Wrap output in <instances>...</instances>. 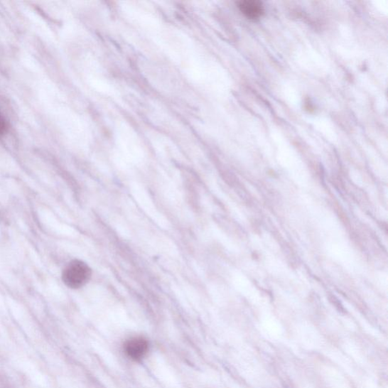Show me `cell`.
<instances>
[{"label": "cell", "mask_w": 388, "mask_h": 388, "mask_svg": "<svg viewBox=\"0 0 388 388\" xmlns=\"http://www.w3.org/2000/svg\"><path fill=\"white\" fill-rule=\"evenodd\" d=\"M8 125L6 119L2 115V113L0 112V138H2L4 135L7 131Z\"/></svg>", "instance_id": "cell-4"}, {"label": "cell", "mask_w": 388, "mask_h": 388, "mask_svg": "<svg viewBox=\"0 0 388 388\" xmlns=\"http://www.w3.org/2000/svg\"><path fill=\"white\" fill-rule=\"evenodd\" d=\"M238 7L250 19L259 18L264 13V8L259 1H242L238 4Z\"/></svg>", "instance_id": "cell-3"}, {"label": "cell", "mask_w": 388, "mask_h": 388, "mask_svg": "<svg viewBox=\"0 0 388 388\" xmlns=\"http://www.w3.org/2000/svg\"><path fill=\"white\" fill-rule=\"evenodd\" d=\"M124 349L132 360H142L149 350V342L143 337H134L125 342Z\"/></svg>", "instance_id": "cell-2"}, {"label": "cell", "mask_w": 388, "mask_h": 388, "mask_svg": "<svg viewBox=\"0 0 388 388\" xmlns=\"http://www.w3.org/2000/svg\"><path fill=\"white\" fill-rule=\"evenodd\" d=\"M91 269L81 260H73L63 272V280L66 286L72 289L82 288L91 277Z\"/></svg>", "instance_id": "cell-1"}]
</instances>
